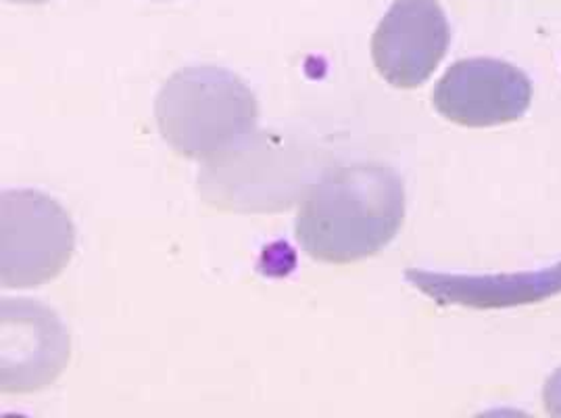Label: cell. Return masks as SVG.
I'll use <instances>...</instances> for the list:
<instances>
[{
    "label": "cell",
    "instance_id": "cell-6",
    "mask_svg": "<svg viewBox=\"0 0 561 418\" xmlns=\"http://www.w3.org/2000/svg\"><path fill=\"white\" fill-rule=\"evenodd\" d=\"M434 110L463 128H495L530 110L533 82L507 61L470 57L455 61L436 82Z\"/></svg>",
    "mask_w": 561,
    "mask_h": 418
},
{
    "label": "cell",
    "instance_id": "cell-4",
    "mask_svg": "<svg viewBox=\"0 0 561 418\" xmlns=\"http://www.w3.org/2000/svg\"><path fill=\"white\" fill-rule=\"evenodd\" d=\"M76 249V226L61 203L34 189L0 195V283L34 289L57 279Z\"/></svg>",
    "mask_w": 561,
    "mask_h": 418
},
{
    "label": "cell",
    "instance_id": "cell-5",
    "mask_svg": "<svg viewBox=\"0 0 561 418\" xmlns=\"http://www.w3.org/2000/svg\"><path fill=\"white\" fill-rule=\"evenodd\" d=\"M71 337L61 318L36 300H0V389L34 394L67 369Z\"/></svg>",
    "mask_w": 561,
    "mask_h": 418
},
{
    "label": "cell",
    "instance_id": "cell-10",
    "mask_svg": "<svg viewBox=\"0 0 561 418\" xmlns=\"http://www.w3.org/2000/svg\"><path fill=\"white\" fill-rule=\"evenodd\" d=\"M7 2H13V4H46V2H53V0H7Z\"/></svg>",
    "mask_w": 561,
    "mask_h": 418
},
{
    "label": "cell",
    "instance_id": "cell-7",
    "mask_svg": "<svg viewBox=\"0 0 561 418\" xmlns=\"http://www.w3.org/2000/svg\"><path fill=\"white\" fill-rule=\"evenodd\" d=\"M451 45V25L438 0H394L371 34V61L394 89L428 82Z\"/></svg>",
    "mask_w": 561,
    "mask_h": 418
},
{
    "label": "cell",
    "instance_id": "cell-9",
    "mask_svg": "<svg viewBox=\"0 0 561 418\" xmlns=\"http://www.w3.org/2000/svg\"><path fill=\"white\" fill-rule=\"evenodd\" d=\"M542 408L549 417L561 418V369L551 374L542 387Z\"/></svg>",
    "mask_w": 561,
    "mask_h": 418
},
{
    "label": "cell",
    "instance_id": "cell-1",
    "mask_svg": "<svg viewBox=\"0 0 561 418\" xmlns=\"http://www.w3.org/2000/svg\"><path fill=\"white\" fill-rule=\"evenodd\" d=\"M408 214L405 182L380 161L325 170L302 197L295 237L322 264H355L380 253Z\"/></svg>",
    "mask_w": 561,
    "mask_h": 418
},
{
    "label": "cell",
    "instance_id": "cell-11",
    "mask_svg": "<svg viewBox=\"0 0 561 418\" xmlns=\"http://www.w3.org/2000/svg\"><path fill=\"white\" fill-rule=\"evenodd\" d=\"M154 2H172V0H154Z\"/></svg>",
    "mask_w": 561,
    "mask_h": 418
},
{
    "label": "cell",
    "instance_id": "cell-8",
    "mask_svg": "<svg viewBox=\"0 0 561 418\" xmlns=\"http://www.w3.org/2000/svg\"><path fill=\"white\" fill-rule=\"evenodd\" d=\"M405 281L438 306L472 309L518 308L551 300L561 293V262L526 272L449 274L405 270Z\"/></svg>",
    "mask_w": 561,
    "mask_h": 418
},
{
    "label": "cell",
    "instance_id": "cell-2",
    "mask_svg": "<svg viewBox=\"0 0 561 418\" xmlns=\"http://www.w3.org/2000/svg\"><path fill=\"white\" fill-rule=\"evenodd\" d=\"M154 122L175 154L207 163L257 131L260 103L251 87L230 69L184 67L159 90Z\"/></svg>",
    "mask_w": 561,
    "mask_h": 418
},
{
    "label": "cell",
    "instance_id": "cell-3",
    "mask_svg": "<svg viewBox=\"0 0 561 418\" xmlns=\"http://www.w3.org/2000/svg\"><path fill=\"white\" fill-rule=\"evenodd\" d=\"M324 172L301 138L255 131L232 151L203 163L198 193L221 212L276 214L301 203Z\"/></svg>",
    "mask_w": 561,
    "mask_h": 418
}]
</instances>
